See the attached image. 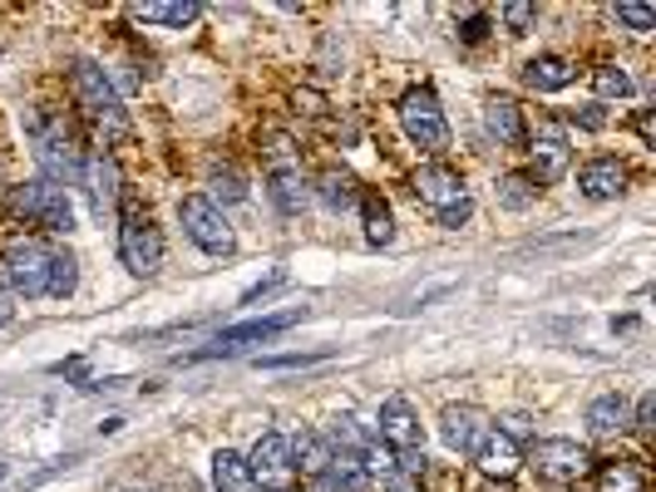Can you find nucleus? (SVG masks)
<instances>
[{
	"mask_svg": "<svg viewBox=\"0 0 656 492\" xmlns=\"http://www.w3.org/2000/svg\"><path fill=\"white\" fill-rule=\"evenodd\" d=\"M25 133H31L35 157H41L45 177H50L55 187H60V183L65 187L80 183V177H84V148H80V133H74L60 114L31 108V114H25Z\"/></svg>",
	"mask_w": 656,
	"mask_h": 492,
	"instance_id": "nucleus-1",
	"label": "nucleus"
},
{
	"mask_svg": "<svg viewBox=\"0 0 656 492\" xmlns=\"http://www.w3.org/2000/svg\"><path fill=\"white\" fill-rule=\"evenodd\" d=\"M577 79V69L567 65L563 55H538L523 65V84L533 89V94H557V89H567Z\"/></svg>",
	"mask_w": 656,
	"mask_h": 492,
	"instance_id": "nucleus-19",
	"label": "nucleus"
},
{
	"mask_svg": "<svg viewBox=\"0 0 656 492\" xmlns=\"http://www.w3.org/2000/svg\"><path fill=\"white\" fill-rule=\"evenodd\" d=\"M498 433H504L514 448H528V443H533V419H528L523 409H508V413H498Z\"/></svg>",
	"mask_w": 656,
	"mask_h": 492,
	"instance_id": "nucleus-34",
	"label": "nucleus"
},
{
	"mask_svg": "<svg viewBox=\"0 0 656 492\" xmlns=\"http://www.w3.org/2000/svg\"><path fill=\"white\" fill-rule=\"evenodd\" d=\"M494 192H498V207H508V212H528V207L538 202V183L523 173H504Z\"/></svg>",
	"mask_w": 656,
	"mask_h": 492,
	"instance_id": "nucleus-30",
	"label": "nucleus"
},
{
	"mask_svg": "<svg viewBox=\"0 0 656 492\" xmlns=\"http://www.w3.org/2000/svg\"><path fill=\"white\" fill-rule=\"evenodd\" d=\"M74 285H80V261H74V251H50V281H45V295L70 301Z\"/></svg>",
	"mask_w": 656,
	"mask_h": 492,
	"instance_id": "nucleus-29",
	"label": "nucleus"
},
{
	"mask_svg": "<svg viewBox=\"0 0 656 492\" xmlns=\"http://www.w3.org/2000/svg\"><path fill=\"white\" fill-rule=\"evenodd\" d=\"M400 114V128H405V138L415 148H425V153H445L449 148V124H445V108H439L435 89H405L395 104Z\"/></svg>",
	"mask_w": 656,
	"mask_h": 492,
	"instance_id": "nucleus-4",
	"label": "nucleus"
},
{
	"mask_svg": "<svg viewBox=\"0 0 656 492\" xmlns=\"http://www.w3.org/2000/svg\"><path fill=\"white\" fill-rule=\"evenodd\" d=\"M577 187H583V197H592V202H612V197L626 192V167L617 163V157H592V163L577 173Z\"/></svg>",
	"mask_w": 656,
	"mask_h": 492,
	"instance_id": "nucleus-18",
	"label": "nucleus"
},
{
	"mask_svg": "<svg viewBox=\"0 0 656 492\" xmlns=\"http://www.w3.org/2000/svg\"><path fill=\"white\" fill-rule=\"evenodd\" d=\"M11 212H21L25 222L45 226V232H70L74 226V207L65 197V187H55L50 177H31L11 192Z\"/></svg>",
	"mask_w": 656,
	"mask_h": 492,
	"instance_id": "nucleus-5",
	"label": "nucleus"
},
{
	"mask_svg": "<svg viewBox=\"0 0 656 492\" xmlns=\"http://www.w3.org/2000/svg\"><path fill=\"white\" fill-rule=\"evenodd\" d=\"M484 128H488V138H494V143H504V148H523L528 143L523 108H518L514 98H504V94L484 104Z\"/></svg>",
	"mask_w": 656,
	"mask_h": 492,
	"instance_id": "nucleus-17",
	"label": "nucleus"
},
{
	"mask_svg": "<svg viewBox=\"0 0 656 492\" xmlns=\"http://www.w3.org/2000/svg\"><path fill=\"white\" fill-rule=\"evenodd\" d=\"M317 197H321V207H326V212H346V207L360 202V183L346 173V167H326V173H321V183H317Z\"/></svg>",
	"mask_w": 656,
	"mask_h": 492,
	"instance_id": "nucleus-22",
	"label": "nucleus"
},
{
	"mask_svg": "<svg viewBox=\"0 0 656 492\" xmlns=\"http://www.w3.org/2000/svg\"><path fill=\"white\" fill-rule=\"evenodd\" d=\"M612 15L622 20L626 30H636V35H646V30H656V5H642V0H617Z\"/></svg>",
	"mask_w": 656,
	"mask_h": 492,
	"instance_id": "nucleus-33",
	"label": "nucleus"
},
{
	"mask_svg": "<svg viewBox=\"0 0 656 492\" xmlns=\"http://www.w3.org/2000/svg\"><path fill=\"white\" fill-rule=\"evenodd\" d=\"M528 462H533L538 478H548V482H577L592 468V453L577 438H533L528 443Z\"/></svg>",
	"mask_w": 656,
	"mask_h": 492,
	"instance_id": "nucleus-10",
	"label": "nucleus"
},
{
	"mask_svg": "<svg viewBox=\"0 0 656 492\" xmlns=\"http://www.w3.org/2000/svg\"><path fill=\"white\" fill-rule=\"evenodd\" d=\"M410 187H415V197L429 207V212H435V222L449 226V232H459V226L474 216V197L464 192V177H459L449 163H425V167H415Z\"/></svg>",
	"mask_w": 656,
	"mask_h": 492,
	"instance_id": "nucleus-2",
	"label": "nucleus"
},
{
	"mask_svg": "<svg viewBox=\"0 0 656 492\" xmlns=\"http://www.w3.org/2000/svg\"><path fill=\"white\" fill-rule=\"evenodd\" d=\"M592 89L602 98H632V74L617 65H602V69H592Z\"/></svg>",
	"mask_w": 656,
	"mask_h": 492,
	"instance_id": "nucleus-32",
	"label": "nucleus"
},
{
	"mask_svg": "<svg viewBox=\"0 0 656 492\" xmlns=\"http://www.w3.org/2000/svg\"><path fill=\"white\" fill-rule=\"evenodd\" d=\"M632 429H636V433H652V429H656V394H652V389H646L642 399H636V413H632Z\"/></svg>",
	"mask_w": 656,
	"mask_h": 492,
	"instance_id": "nucleus-36",
	"label": "nucleus"
},
{
	"mask_svg": "<svg viewBox=\"0 0 656 492\" xmlns=\"http://www.w3.org/2000/svg\"><path fill=\"white\" fill-rule=\"evenodd\" d=\"M70 89H74V98H80V108L100 128H110V133H124V128H129V114H124L119 89L110 84V74H104L94 59H74V65H70Z\"/></svg>",
	"mask_w": 656,
	"mask_h": 492,
	"instance_id": "nucleus-3",
	"label": "nucleus"
},
{
	"mask_svg": "<svg viewBox=\"0 0 656 492\" xmlns=\"http://www.w3.org/2000/svg\"><path fill=\"white\" fill-rule=\"evenodd\" d=\"M291 443V462H297V472H307V478H317V472L331 468V443L321 429H301Z\"/></svg>",
	"mask_w": 656,
	"mask_h": 492,
	"instance_id": "nucleus-20",
	"label": "nucleus"
},
{
	"mask_svg": "<svg viewBox=\"0 0 656 492\" xmlns=\"http://www.w3.org/2000/svg\"><path fill=\"white\" fill-rule=\"evenodd\" d=\"M366 488H370L366 468L350 458H331V468L311 478V492H366Z\"/></svg>",
	"mask_w": 656,
	"mask_h": 492,
	"instance_id": "nucleus-24",
	"label": "nucleus"
},
{
	"mask_svg": "<svg viewBox=\"0 0 656 492\" xmlns=\"http://www.w3.org/2000/svg\"><path fill=\"white\" fill-rule=\"evenodd\" d=\"M360 212H366V242L370 246H390L395 242V212L380 192H360Z\"/></svg>",
	"mask_w": 656,
	"mask_h": 492,
	"instance_id": "nucleus-25",
	"label": "nucleus"
},
{
	"mask_svg": "<svg viewBox=\"0 0 656 492\" xmlns=\"http://www.w3.org/2000/svg\"><path fill=\"white\" fill-rule=\"evenodd\" d=\"M0 261H5V276L21 295H45V281H50V246L45 242H35V236L11 242Z\"/></svg>",
	"mask_w": 656,
	"mask_h": 492,
	"instance_id": "nucleus-11",
	"label": "nucleus"
},
{
	"mask_svg": "<svg viewBox=\"0 0 656 492\" xmlns=\"http://www.w3.org/2000/svg\"><path fill=\"white\" fill-rule=\"evenodd\" d=\"M134 15L149 20V25L183 30V25H193V20L203 15V5H198V0H153V5H134Z\"/></svg>",
	"mask_w": 656,
	"mask_h": 492,
	"instance_id": "nucleus-26",
	"label": "nucleus"
},
{
	"mask_svg": "<svg viewBox=\"0 0 656 492\" xmlns=\"http://www.w3.org/2000/svg\"><path fill=\"white\" fill-rule=\"evenodd\" d=\"M307 320V311H281V315H262V320H248V325H232V330H222L218 340L208 344V350L198 354V360H208V354H232V350H242V344H257V340H277L281 330H291V325H301Z\"/></svg>",
	"mask_w": 656,
	"mask_h": 492,
	"instance_id": "nucleus-14",
	"label": "nucleus"
},
{
	"mask_svg": "<svg viewBox=\"0 0 656 492\" xmlns=\"http://www.w3.org/2000/svg\"><path fill=\"white\" fill-rule=\"evenodd\" d=\"M474 458H479V468H484L488 478H508V472L518 468V448L504 438V433H488L484 448H479Z\"/></svg>",
	"mask_w": 656,
	"mask_h": 492,
	"instance_id": "nucleus-28",
	"label": "nucleus"
},
{
	"mask_svg": "<svg viewBox=\"0 0 656 492\" xmlns=\"http://www.w3.org/2000/svg\"><path fill=\"white\" fill-rule=\"evenodd\" d=\"M212 488H218V492H257L248 458H242V453H232V448L212 453Z\"/></svg>",
	"mask_w": 656,
	"mask_h": 492,
	"instance_id": "nucleus-21",
	"label": "nucleus"
},
{
	"mask_svg": "<svg viewBox=\"0 0 656 492\" xmlns=\"http://www.w3.org/2000/svg\"><path fill=\"white\" fill-rule=\"evenodd\" d=\"M0 482H5V462H0Z\"/></svg>",
	"mask_w": 656,
	"mask_h": 492,
	"instance_id": "nucleus-42",
	"label": "nucleus"
},
{
	"mask_svg": "<svg viewBox=\"0 0 656 492\" xmlns=\"http://www.w3.org/2000/svg\"><path fill=\"white\" fill-rule=\"evenodd\" d=\"M119 256L134 276H153L163 266V236L149 216L134 202H124V222H119Z\"/></svg>",
	"mask_w": 656,
	"mask_h": 492,
	"instance_id": "nucleus-8",
	"label": "nucleus"
},
{
	"mask_svg": "<svg viewBox=\"0 0 656 492\" xmlns=\"http://www.w3.org/2000/svg\"><path fill=\"white\" fill-rule=\"evenodd\" d=\"M484 35H488V15H469L464 30H459V39H464V45H479Z\"/></svg>",
	"mask_w": 656,
	"mask_h": 492,
	"instance_id": "nucleus-40",
	"label": "nucleus"
},
{
	"mask_svg": "<svg viewBox=\"0 0 656 492\" xmlns=\"http://www.w3.org/2000/svg\"><path fill=\"white\" fill-rule=\"evenodd\" d=\"M533 183H543V187H553L557 177L567 173V163H573V143H567V133H563V124H543L538 128V138H533Z\"/></svg>",
	"mask_w": 656,
	"mask_h": 492,
	"instance_id": "nucleus-15",
	"label": "nucleus"
},
{
	"mask_svg": "<svg viewBox=\"0 0 656 492\" xmlns=\"http://www.w3.org/2000/svg\"><path fill=\"white\" fill-rule=\"evenodd\" d=\"M331 350H311V354H272V360H262V370H291V364H317L326 360Z\"/></svg>",
	"mask_w": 656,
	"mask_h": 492,
	"instance_id": "nucleus-37",
	"label": "nucleus"
},
{
	"mask_svg": "<svg viewBox=\"0 0 656 492\" xmlns=\"http://www.w3.org/2000/svg\"><path fill=\"white\" fill-rule=\"evenodd\" d=\"M208 187H212V197L218 202H248V183H242V173L238 167H212V177H208Z\"/></svg>",
	"mask_w": 656,
	"mask_h": 492,
	"instance_id": "nucleus-31",
	"label": "nucleus"
},
{
	"mask_svg": "<svg viewBox=\"0 0 656 492\" xmlns=\"http://www.w3.org/2000/svg\"><path fill=\"white\" fill-rule=\"evenodd\" d=\"M179 222L208 256H232V251H238V236H232L228 216H222V207L212 202V197H198V192L183 197V202H179Z\"/></svg>",
	"mask_w": 656,
	"mask_h": 492,
	"instance_id": "nucleus-6",
	"label": "nucleus"
},
{
	"mask_svg": "<svg viewBox=\"0 0 656 492\" xmlns=\"http://www.w3.org/2000/svg\"><path fill=\"white\" fill-rule=\"evenodd\" d=\"M597 492H646V472L636 458H617L597 472Z\"/></svg>",
	"mask_w": 656,
	"mask_h": 492,
	"instance_id": "nucleus-27",
	"label": "nucleus"
},
{
	"mask_svg": "<svg viewBox=\"0 0 656 492\" xmlns=\"http://www.w3.org/2000/svg\"><path fill=\"white\" fill-rule=\"evenodd\" d=\"M573 124H577V128H587V133H597V128L607 124L602 104H583V108H573Z\"/></svg>",
	"mask_w": 656,
	"mask_h": 492,
	"instance_id": "nucleus-38",
	"label": "nucleus"
},
{
	"mask_svg": "<svg viewBox=\"0 0 656 492\" xmlns=\"http://www.w3.org/2000/svg\"><path fill=\"white\" fill-rule=\"evenodd\" d=\"M267 192H272V202H277V212H287V216H297L301 207H307V177H301V157L291 153V138H272V148H267Z\"/></svg>",
	"mask_w": 656,
	"mask_h": 492,
	"instance_id": "nucleus-7",
	"label": "nucleus"
},
{
	"mask_svg": "<svg viewBox=\"0 0 656 492\" xmlns=\"http://www.w3.org/2000/svg\"><path fill=\"white\" fill-rule=\"evenodd\" d=\"M84 183H90L94 216L104 222V216L119 207V163H114V153H94L90 163H84Z\"/></svg>",
	"mask_w": 656,
	"mask_h": 492,
	"instance_id": "nucleus-16",
	"label": "nucleus"
},
{
	"mask_svg": "<svg viewBox=\"0 0 656 492\" xmlns=\"http://www.w3.org/2000/svg\"><path fill=\"white\" fill-rule=\"evenodd\" d=\"M439 433H445L449 453H464V458H474V453L484 448V438L494 433V423H488V413L474 409V403H449V409L439 413Z\"/></svg>",
	"mask_w": 656,
	"mask_h": 492,
	"instance_id": "nucleus-13",
	"label": "nucleus"
},
{
	"mask_svg": "<svg viewBox=\"0 0 656 492\" xmlns=\"http://www.w3.org/2000/svg\"><path fill=\"white\" fill-rule=\"evenodd\" d=\"M583 423H587L592 433H622L626 423H632V413H626V399H622V394H597V399L583 409Z\"/></svg>",
	"mask_w": 656,
	"mask_h": 492,
	"instance_id": "nucleus-23",
	"label": "nucleus"
},
{
	"mask_svg": "<svg viewBox=\"0 0 656 492\" xmlns=\"http://www.w3.org/2000/svg\"><path fill=\"white\" fill-rule=\"evenodd\" d=\"M248 468H252V482H257L262 492H291V488H297L291 443H287V433H277V429H267L257 443H252Z\"/></svg>",
	"mask_w": 656,
	"mask_h": 492,
	"instance_id": "nucleus-9",
	"label": "nucleus"
},
{
	"mask_svg": "<svg viewBox=\"0 0 656 492\" xmlns=\"http://www.w3.org/2000/svg\"><path fill=\"white\" fill-rule=\"evenodd\" d=\"M15 320V305H11V295H0V330Z\"/></svg>",
	"mask_w": 656,
	"mask_h": 492,
	"instance_id": "nucleus-41",
	"label": "nucleus"
},
{
	"mask_svg": "<svg viewBox=\"0 0 656 492\" xmlns=\"http://www.w3.org/2000/svg\"><path fill=\"white\" fill-rule=\"evenodd\" d=\"M281 281H287V271H281V266H277V271H272V276H267V281H257V285H252V291H248V295H242V305H257V301H262V295H272V291H277V285H281Z\"/></svg>",
	"mask_w": 656,
	"mask_h": 492,
	"instance_id": "nucleus-39",
	"label": "nucleus"
},
{
	"mask_svg": "<svg viewBox=\"0 0 656 492\" xmlns=\"http://www.w3.org/2000/svg\"><path fill=\"white\" fill-rule=\"evenodd\" d=\"M533 20H538V5H528V0H508V5H504L508 35H528V30H533Z\"/></svg>",
	"mask_w": 656,
	"mask_h": 492,
	"instance_id": "nucleus-35",
	"label": "nucleus"
},
{
	"mask_svg": "<svg viewBox=\"0 0 656 492\" xmlns=\"http://www.w3.org/2000/svg\"><path fill=\"white\" fill-rule=\"evenodd\" d=\"M376 438L385 443L390 453H419L425 448V433H419V413L415 403L405 399V394H390L385 403H380V419H376Z\"/></svg>",
	"mask_w": 656,
	"mask_h": 492,
	"instance_id": "nucleus-12",
	"label": "nucleus"
}]
</instances>
